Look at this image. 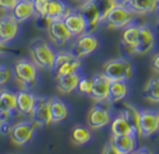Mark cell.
<instances>
[{
	"mask_svg": "<svg viewBox=\"0 0 159 154\" xmlns=\"http://www.w3.org/2000/svg\"><path fill=\"white\" fill-rule=\"evenodd\" d=\"M29 50L33 58V63L37 67L47 71L54 69L56 51L47 41H44L43 38H37L30 43Z\"/></svg>",
	"mask_w": 159,
	"mask_h": 154,
	"instance_id": "1",
	"label": "cell"
},
{
	"mask_svg": "<svg viewBox=\"0 0 159 154\" xmlns=\"http://www.w3.org/2000/svg\"><path fill=\"white\" fill-rule=\"evenodd\" d=\"M103 75L108 80H120V81H129L133 76V65L129 60L117 58L106 62L103 65Z\"/></svg>",
	"mask_w": 159,
	"mask_h": 154,
	"instance_id": "2",
	"label": "cell"
},
{
	"mask_svg": "<svg viewBox=\"0 0 159 154\" xmlns=\"http://www.w3.org/2000/svg\"><path fill=\"white\" fill-rule=\"evenodd\" d=\"M137 15L129 9L127 5H121V4H116L114 8L110 11V13L106 17L104 22L107 25L108 29H124L127 25L134 22Z\"/></svg>",
	"mask_w": 159,
	"mask_h": 154,
	"instance_id": "3",
	"label": "cell"
},
{
	"mask_svg": "<svg viewBox=\"0 0 159 154\" xmlns=\"http://www.w3.org/2000/svg\"><path fill=\"white\" fill-rule=\"evenodd\" d=\"M15 77L24 88L35 86L38 80L37 65L29 59H20L15 64Z\"/></svg>",
	"mask_w": 159,
	"mask_h": 154,
	"instance_id": "4",
	"label": "cell"
},
{
	"mask_svg": "<svg viewBox=\"0 0 159 154\" xmlns=\"http://www.w3.org/2000/svg\"><path fill=\"white\" fill-rule=\"evenodd\" d=\"M77 39L72 44L70 52L78 59H82L85 56H89L99 47L98 38L93 33H84V34L76 37Z\"/></svg>",
	"mask_w": 159,
	"mask_h": 154,
	"instance_id": "5",
	"label": "cell"
},
{
	"mask_svg": "<svg viewBox=\"0 0 159 154\" xmlns=\"http://www.w3.org/2000/svg\"><path fill=\"white\" fill-rule=\"evenodd\" d=\"M82 15L86 22V33H93L98 29L99 24L102 22L101 12L95 3V0H84V3L77 9Z\"/></svg>",
	"mask_w": 159,
	"mask_h": 154,
	"instance_id": "6",
	"label": "cell"
},
{
	"mask_svg": "<svg viewBox=\"0 0 159 154\" xmlns=\"http://www.w3.org/2000/svg\"><path fill=\"white\" fill-rule=\"evenodd\" d=\"M35 127L37 125L31 120H24V122H18L15 125H12L9 132L12 142L17 146H22L25 144H28L34 137Z\"/></svg>",
	"mask_w": 159,
	"mask_h": 154,
	"instance_id": "7",
	"label": "cell"
},
{
	"mask_svg": "<svg viewBox=\"0 0 159 154\" xmlns=\"http://www.w3.org/2000/svg\"><path fill=\"white\" fill-rule=\"evenodd\" d=\"M46 30H47V34L51 39V42L55 46H59V47L65 46L73 38L61 18L51 20L50 24L47 25V28H46Z\"/></svg>",
	"mask_w": 159,
	"mask_h": 154,
	"instance_id": "8",
	"label": "cell"
},
{
	"mask_svg": "<svg viewBox=\"0 0 159 154\" xmlns=\"http://www.w3.org/2000/svg\"><path fill=\"white\" fill-rule=\"evenodd\" d=\"M112 119L111 110L101 103L94 105L88 112V125L93 129H101L108 125Z\"/></svg>",
	"mask_w": 159,
	"mask_h": 154,
	"instance_id": "9",
	"label": "cell"
},
{
	"mask_svg": "<svg viewBox=\"0 0 159 154\" xmlns=\"http://www.w3.org/2000/svg\"><path fill=\"white\" fill-rule=\"evenodd\" d=\"M31 122L37 127H47L51 124L48 99L44 97H35V103L30 114Z\"/></svg>",
	"mask_w": 159,
	"mask_h": 154,
	"instance_id": "10",
	"label": "cell"
},
{
	"mask_svg": "<svg viewBox=\"0 0 159 154\" xmlns=\"http://www.w3.org/2000/svg\"><path fill=\"white\" fill-rule=\"evenodd\" d=\"M159 129V115L154 110L140 111V137H150Z\"/></svg>",
	"mask_w": 159,
	"mask_h": 154,
	"instance_id": "11",
	"label": "cell"
},
{
	"mask_svg": "<svg viewBox=\"0 0 159 154\" xmlns=\"http://www.w3.org/2000/svg\"><path fill=\"white\" fill-rule=\"evenodd\" d=\"M138 28H140V34H138V41L134 46V51L140 55H146L155 47V34L154 30L146 24L138 25Z\"/></svg>",
	"mask_w": 159,
	"mask_h": 154,
	"instance_id": "12",
	"label": "cell"
},
{
	"mask_svg": "<svg viewBox=\"0 0 159 154\" xmlns=\"http://www.w3.org/2000/svg\"><path fill=\"white\" fill-rule=\"evenodd\" d=\"M110 81L111 80H108L102 72L93 76V78H91V90H90L89 96L94 99L97 103L107 102Z\"/></svg>",
	"mask_w": 159,
	"mask_h": 154,
	"instance_id": "13",
	"label": "cell"
},
{
	"mask_svg": "<svg viewBox=\"0 0 159 154\" xmlns=\"http://www.w3.org/2000/svg\"><path fill=\"white\" fill-rule=\"evenodd\" d=\"M20 22L16 21L11 13H5L0 17V41L8 44L18 35Z\"/></svg>",
	"mask_w": 159,
	"mask_h": 154,
	"instance_id": "14",
	"label": "cell"
},
{
	"mask_svg": "<svg viewBox=\"0 0 159 154\" xmlns=\"http://www.w3.org/2000/svg\"><path fill=\"white\" fill-rule=\"evenodd\" d=\"M63 21L67 26V29L69 30V33L72 34V37H78L86 33V22L85 18L82 17V15L76 9H72L69 15H67Z\"/></svg>",
	"mask_w": 159,
	"mask_h": 154,
	"instance_id": "15",
	"label": "cell"
},
{
	"mask_svg": "<svg viewBox=\"0 0 159 154\" xmlns=\"http://www.w3.org/2000/svg\"><path fill=\"white\" fill-rule=\"evenodd\" d=\"M111 142L115 145V148L119 154H128L133 153L137 148V136L133 133L128 135H116L111 136Z\"/></svg>",
	"mask_w": 159,
	"mask_h": 154,
	"instance_id": "16",
	"label": "cell"
},
{
	"mask_svg": "<svg viewBox=\"0 0 159 154\" xmlns=\"http://www.w3.org/2000/svg\"><path fill=\"white\" fill-rule=\"evenodd\" d=\"M11 15L16 18V21L22 24L35 17V11H34V4L33 0H18L15 8L11 11Z\"/></svg>",
	"mask_w": 159,
	"mask_h": 154,
	"instance_id": "17",
	"label": "cell"
},
{
	"mask_svg": "<svg viewBox=\"0 0 159 154\" xmlns=\"http://www.w3.org/2000/svg\"><path fill=\"white\" fill-rule=\"evenodd\" d=\"M35 97L33 93L28 91L26 89H21L16 93V110L21 115H30L33 107L35 103Z\"/></svg>",
	"mask_w": 159,
	"mask_h": 154,
	"instance_id": "18",
	"label": "cell"
},
{
	"mask_svg": "<svg viewBox=\"0 0 159 154\" xmlns=\"http://www.w3.org/2000/svg\"><path fill=\"white\" fill-rule=\"evenodd\" d=\"M128 85L127 81H120V80H112L110 81V88H108V97L107 102L110 105H115L121 102L123 99L128 94Z\"/></svg>",
	"mask_w": 159,
	"mask_h": 154,
	"instance_id": "19",
	"label": "cell"
},
{
	"mask_svg": "<svg viewBox=\"0 0 159 154\" xmlns=\"http://www.w3.org/2000/svg\"><path fill=\"white\" fill-rule=\"evenodd\" d=\"M50 105V115H51V123H61L68 118L69 110L60 98L52 97L48 99Z\"/></svg>",
	"mask_w": 159,
	"mask_h": 154,
	"instance_id": "20",
	"label": "cell"
},
{
	"mask_svg": "<svg viewBox=\"0 0 159 154\" xmlns=\"http://www.w3.org/2000/svg\"><path fill=\"white\" fill-rule=\"evenodd\" d=\"M80 80L78 72L68 73V75H57L56 76V88L64 94H70L77 89V84Z\"/></svg>",
	"mask_w": 159,
	"mask_h": 154,
	"instance_id": "21",
	"label": "cell"
},
{
	"mask_svg": "<svg viewBox=\"0 0 159 154\" xmlns=\"http://www.w3.org/2000/svg\"><path fill=\"white\" fill-rule=\"evenodd\" d=\"M120 114L128 120L134 135L140 136V110L132 103H124Z\"/></svg>",
	"mask_w": 159,
	"mask_h": 154,
	"instance_id": "22",
	"label": "cell"
},
{
	"mask_svg": "<svg viewBox=\"0 0 159 154\" xmlns=\"http://www.w3.org/2000/svg\"><path fill=\"white\" fill-rule=\"evenodd\" d=\"M159 0H130L127 5L137 16L140 15H151L157 12Z\"/></svg>",
	"mask_w": 159,
	"mask_h": 154,
	"instance_id": "23",
	"label": "cell"
},
{
	"mask_svg": "<svg viewBox=\"0 0 159 154\" xmlns=\"http://www.w3.org/2000/svg\"><path fill=\"white\" fill-rule=\"evenodd\" d=\"M111 133L114 136L116 135H128V133H133L130 124L128 123V120L125 119L121 114H119L117 116H115L114 119H111ZM134 135V133H133Z\"/></svg>",
	"mask_w": 159,
	"mask_h": 154,
	"instance_id": "24",
	"label": "cell"
},
{
	"mask_svg": "<svg viewBox=\"0 0 159 154\" xmlns=\"http://www.w3.org/2000/svg\"><path fill=\"white\" fill-rule=\"evenodd\" d=\"M65 8H67V4H65L63 0H48L44 16L47 17L50 21H51V20L63 18Z\"/></svg>",
	"mask_w": 159,
	"mask_h": 154,
	"instance_id": "25",
	"label": "cell"
},
{
	"mask_svg": "<svg viewBox=\"0 0 159 154\" xmlns=\"http://www.w3.org/2000/svg\"><path fill=\"white\" fill-rule=\"evenodd\" d=\"M143 97L146 101L157 105L159 102V80L158 77L150 78L143 88Z\"/></svg>",
	"mask_w": 159,
	"mask_h": 154,
	"instance_id": "26",
	"label": "cell"
},
{
	"mask_svg": "<svg viewBox=\"0 0 159 154\" xmlns=\"http://www.w3.org/2000/svg\"><path fill=\"white\" fill-rule=\"evenodd\" d=\"M138 34H140V28H138L137 24L132 22L124 28L123 35H121V42L134 47L137 41H138Z\"/></svg>",
	"mask_w": 159,
	"mask_h": 154,
	"instance_id": "27",
	"label": "cell"
},
{
	"mask_svg": "<svg viewBox=\"0 0 159 154\" xmlns=\"http://www.w3.org/2000/svg\"><path fill=\"white\" fill-rule=\"evenodd\" d=\"M91 140V133L85 127H75L72 131V142L77 146H82Z\"/></svg>",
	"mask_w": 159,
	"mask_h": 154,
	"instance_id": "28",
	"label": "cell"
},
{
	"mask_svg": "<svg viewBox=\"0 0 159 154\" xmlns=\"http://www.w3.org/2000/svg\"><path fill=\"white\" fill-rule=\"evenodd\" d=\"M0 101H2V105L5 110L11 112L16 111V93L11 90H2L0 91Z\"/></svg>",
	"mask_w": 159,
	"mask_h": 154,
	"instance_id": "29",
	"label": "cell"
},
{
	"mask_svg": "<svg viewBox=\"0 0 159 154\" xmlns=\"http://www.w3.org/2000/svg\"><path fill=\"white\" fill-rule=\"evenodd\" d=\"M81 59L78 58H73L69 62H67L65 64H63L61 67L55 71L56 72V76L57 75H68V73H73V72H78V69L81 68Z\"/></svg>",
	"mask_w": 159,
	"mask_h": 154,
	"instance_id": "30",
	"label": "cell"
},
{
	"mask_svg": "<svg viewBox=\"0 0 159 154\" xmlns=\"http://www.w3.org/2000/svg\"><path fill=\"white\" fill-rule=\"evenodd\" d=\"M95 3L99 8V12H101L102 22H104V20L110 13V11L116 5V0H95Z\"/></svg>",
	"mask_w": 159,
	"mask_h": 154,
	"instance_id": "31",
	"label": "cell"
},
{
	"mask_svg": "<svg viewBox=\"0 0 159 154\" xmlns=\"http://www.w3.org/2000/svg\"><path fill=\"white\" fill-rule=\"evenodd\" d=\"M73 58H76L73 54L70 51L69 52H65V51H61V52H56V56H55V63H54V69L52 71H56L59 67H61L63 64H65L69 60H72Z\"/></svg>",
	"mask_w": 159,
	"mask_h": 154,
	"instance_id": "32",
	"label": "cell"
},
{
	"mask_svg": "<svg viewBox=\"0 0 159 154\" xmlns=\"http://www.w3.org/2000/svg\"><path fill=\"white\" fill-rule=\"evenodd\" d=\"M77 90L81 94H90L91 90V78H85V77H80L78 84H77Z\"/></svg>",
	"mask_w": 159,
	"mask_h": 154,
	"instance_id": "33",
	"label": "cell"
},
{
	"mask_svg": "<svg viewBox=\"0 0 159 154\" xmlns=\"http://www.w3.org/2000/svg\"><path fill=\"white\" fill-rule=\"evenodd\" d=\"M11 78H12V69L9 67L0 65V86L9 82Z\"/></svg>",
	"mask_w": 159,
	"mask_h": 154,
	"instance_id": "34",
	"label": "cell"
},
{
	"mask_svg": "<svg viewBox=\"0 0 159 154\" xmlns=\"http://www.w3.org/2000/svg\"><path fill=\"white\" fill-rule=\"evenodd\" d=\"M47 2H48V0H33V4H34V11H35V16H44L46 15Z\"/></svg>",
	"mask_w": 159,
	"mask_h": 154,
	"instance_id": "35",
	"label": "cell"
},
{
	"mask_svg": "<svg viewBox=\"0 0 159 154\" xmlns=\"http://www.w3.org/2000/svg\"><path fill=\"white\" fill-rule=\"evenodd\" d=\"M18 0H0V11L3 12H11Z\"/></svg>",
	"mask_w": 159,
	"mask_h": 154,
	"instance_id": "36",
	"label": "cell"
},
{
	"mask_svg": "<svg viewBox=\"0 0 159 154\" xmlns=\"http://www.w3.org/2000/svg\"><path fill=\"white\" fill-rule=\"evenodd\" d=\"M121 49H123V51H124L125 54H127V55H134V54H136L133 46L125 44V43H123V42H121Z\"/></svg>",
	"mask_w": 159,
	"mask_h": 154,
	"instance_id": "37",
	"label": "cell"
},
{
	"mask_svg": "<svg viewBox=\"0 0 159 154\" xmlns=\"http://www.w3.org/2000/svg\"><path fill=\"white\" fill-rule=\"evenodd\" d=\"M103 153H114V154H119L117 150H116V148H115V145L111 142V140H110V142L106 145V148L103 149Z\"/></svg>",
	"mask_w": 159,
	"mask_h": 154,
	"instance_id": "38",
	"label": "cell"
},
{
	"mask_svg": "<svg viewBox=\"0 0 159 154\" xmlns=\"http://www.w3.org/2000/svg\"><path fill=\"white\" fill-rule=\"evenodd\" d=\"M11 128H12V125H11L8 122H3L2 127H0V132L4 133V135H9Z\"/></svg>",
	"mask_w": 159,
	"mask_h": 154,
	"instance_id": "39",
	"label": "cell"
},
{
	"mask_svg": "<svg viewBox=\"0 0 159 154\" xmlns=\"http://www.w3.org/2000/svg\"><path fill=\"white\" fill-rule=\"evenodd\" d=\"M153 69L154 72H159V55L155 54L153 56Z\"/></svg>",
	"mask_w": 159,
	"mask_h": 154,
	"instance_id": "40",
	"label": "cell"
},
{
	"mask_svg": "<svg viewBox=\"0 0 159 154\" xmlns=\"http://www.w3.org/2000/svg\"><path fill=\"white\" fill-rule=\"evenodd\" d=\"M9 51H12V49L8 47V46H7L5 43H3L2 41H0V55H4V54L9 52Z\"/></svg>",
	"mask_w": 159,
	"mask_h": 154,
	"instance_id": "41",
	"label": "cell"
},
{
	"mask_svg": "<svg viewBox=\"0 0 159 154\" xmlns=\"http://www.w3.org/2000/svg\"><path fill=\"white\" fill-rule=\"evenodd\" d=\"M130 0H116V4H121V5H128Z\"/></svg>",
	"mask_w": 159,
	"mask_h": 154,
	"instance_id": "42",
	"label": "cell"
},
{
	"mask_svg": "<svg viewBox=\"0 0 159 154\" xmlns=\"http://www.w3.org/2000/svg\"><path fill=\"white\" fill-rule=\"evenodd\" d=\"M4 109V107H3V105H2V101H0V111H2Z\"/></svg>",
	"mask_w": 159,
	"mask_h": 154,
	"instance_id": "43",
	"label": "cell"
},
{
	"mask_svg": "<svg viewBox=\"0 0 159 154\" xmlns=\"http://www.w3.org/2000/svg\"><path fill=\"white\" fill-rule=\"evenodd\" d=\"M2 124H3V120H2V119H0V127H2Z\"/></svg>",
	"mask_w": 159,
	"mask_h": 154,
	"instance_id": "44",
	"label": "cell"
},
{
	"mask_svg": "<svg viewBox=\"0 0 159 154\" xmlns=\"http://www.w3.org/2000/svg\"><path fill=\"white\" fill-rule=\"evenodd\" d=\"M77 2H84V0H77Z\"/></svg>",
	"mask_w": 159,
	"mask_h": 154,
	"instance_id": "45",
	"label": "cell"
}]
</instances>
